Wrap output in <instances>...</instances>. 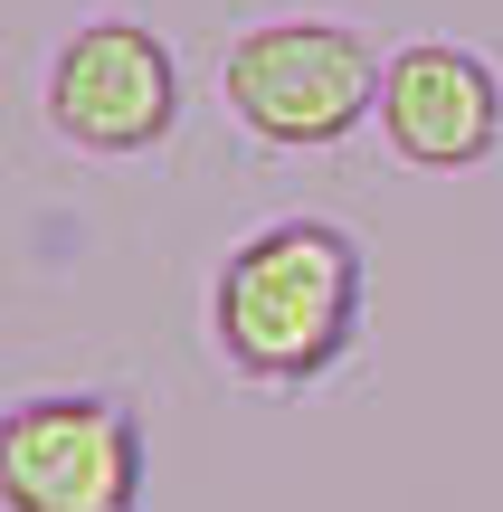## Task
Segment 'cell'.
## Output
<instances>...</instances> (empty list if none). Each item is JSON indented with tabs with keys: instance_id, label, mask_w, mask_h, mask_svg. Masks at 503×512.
<instances>
[{
	"instance_id": "1",
	"label": "cell",
	"mask_w": 503,
	"mask_h": 512,
	"mask_svg": "<svg viewBox=\"0 0 503 512\" xmlns=\"http://www.w3.org/2000/svg\"><path fill=\"white\" fill-rule=\"evenodd\" d=\"M361 247L333 219H266L209 275V342L247 389H314L361 342Z\"/></svg>"
},
{
	"instance_id": "3",
	"label": "cell",
	"mask_w": 503,
	"mask_h": 512,
	"mask_svg": "<svg viewBox=\"0 0 503 512\" xmlns=\"http://www.w3.org/2000/svg\"><path fill=\"white\" fill-rule=\"evenodd\" d=\"M143 418L105 389H38L0 418L10 512H143Z\"/></svg>"
},
{
	"instance_id": "2",
	"label": "cell",
	"mask_w": 503,
	"mask_h": 512,
	"mask_svg": "<svg viewBox=\"0 0 503 512\" xmlns=\"http://www.w3.org/2000/svg\"><path fill=\"white\" fill-rule=\"evenodd\" d=\"M380 67L390 57L342 19H266L228 38L219 95L266 152H333L380 114Z\"/></svg>"
},
{
	"instance_id": "5",
	"label": "cell",
	"mask_w": 503,
	"mask_h": 512,
	"mask_svg": "<svg viewBox=\"0 0 503 512\" xmlns=\"http://www.w3.org/2000/svg\"><path fill=\"white\" fill-rule=\"evenodd\" d=\"M380 143L409 171H475L503 152V76L456 38H409L380 67Z\"/></svg>"
},
{
	"instance_id": "4",
	"label": "cell",
	"mask_w": 503,
	"mask_h": 512,
	"mask_svg": "<svg viewBox=\"0 0 503 512\" xmlns=\"http://www.w3.org/2000/svg\"><path fill=\"white\" fill-rule=\"evenodd\" d=\"M48 124L57 143L95 152V162L162 152L171 124H181V67L143 19H86L48 57Z\"/></svg>"
}]
</instances>
